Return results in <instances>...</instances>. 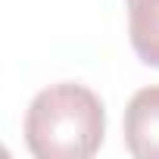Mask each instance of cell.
<instances>
[{"label":"cell","mask_w":159,"mask_h":159,"mask_svg":"<svg viewBox=\"0 0 159 159\" xmlns=\"http://www.w3.org/2000/svg\"><path fill=\"white\" fill-rule=\"evenodd\" d=\"M106 134L100 97L75 81L44 88L25 112V143L38 159H88Z\"/></svg>","instance_id":"1"},{"label":"cell","mask_w":159,"mask_h":159,"mask_svg":"<svg viewBox=\"0 0 159 159\" xmlns=\"http://www.w3.org/2000/svg\"><path fill=\"white\" fill-rule=\"evenodd\" d=\"M125 147L137 159H159V84L140 88L125 109Z\"/></svg>","instance_id":"2"},{"label":"cell","mask_w":159,"mask_h":159,"mask_svg":"<svg viewBox=\"0 0 159 159\" xmlns=\"http://www.w3.org/2000/svg\"><path fill=\"white\" fill-rule=\"evenodd\" d=\"M128 7V38L134 53L159 69V0H125Z\"/></svg>","instance_id":"3"}]
</instances>
